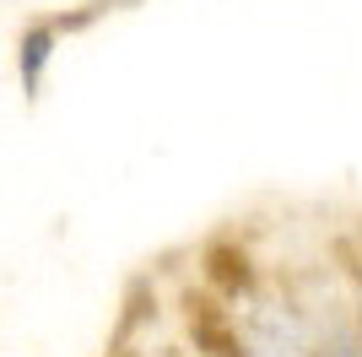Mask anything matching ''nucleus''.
<instances>
[{"label":"nucleus","mask_w":362,"mask_h":357,"mask_svg":"<svg viewBox=\"0 0 362 357\" xmlns=\"http://www.w3.org/2000/svg\"><path fill=\"white\" fill-rule=\"evenodd\" d=\"M238 314V357H319V330L292 298H243Z\"/></svg>","instance_id":"nucleus-1"},{"label":"nucleus","mask_w":362,"mask_h":357,"mask_svg":"<svg viewBox=\"0 0 362 357\" xmlns=\"http://www.w3.org/2000/svg\"><path fill=\"white\" fill-rule=\"evenodd\" d=\"M200 282H206V293L222 298V303H243V298L259 293V260L249 254V244L222 233L200 249Z\"/></svg>","instance_id":"nucleus-2"},{"label":"nucleus","mask_w":362,"mask_h":357,"mask_svg":"<svg viewBox=\"0 0 362 357\" xmlns=\"http://www.w3.org/2000/svg\"><path fill=\"white\" fill-rule=\"evenodd\" d=\"M54 44H60V33L49 28V22H38V28L22 33V49H16V71H22V87H28V92L44 87V71H49V60H54Z\"/></svg>","instance_id":"nucleus-3"}]
</instances>
